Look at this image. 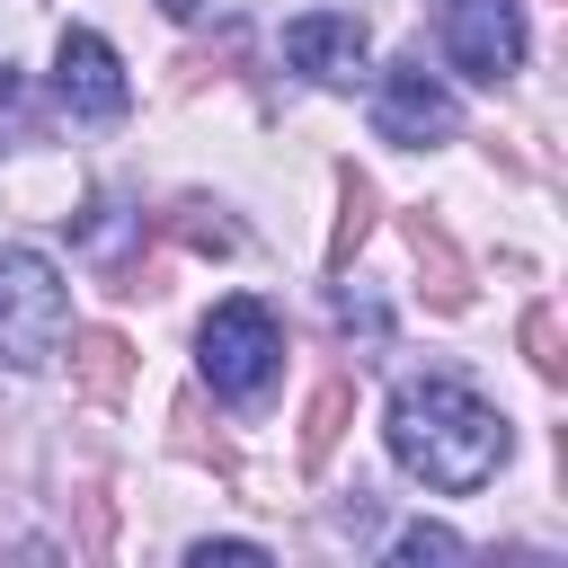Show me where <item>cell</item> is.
Listing matches in <instances>:
<instances>
[{"label":"cell","instance_id":"6da1fadb","mask_svg":"<svg viewBox=\"0 0 568 568\" xmlns=\"http://www.w3.org/2000/svg\"><path fill=\"white\" fill-rule=\"evenodd\" d=\"M382 435H390V462H399L408 479H426L435 497H470V488H488V479L506 470V444H515L506 417H497L470 382H453V373L399 382Z\"/></svg>","mask_w":568,"mask_h":568},{"label":"cell","instance_id":"7a4b0ae2","mask_svg":"<svg viewBox=\"0 0 568 568\" xmlns=\"http://www.w3.org/2000/svg\"><path fill=\"white\" fill-rule=\"evenodd\" d=\"M62 337H71L62 266L44 248H27V240H0V364L44 373V364H62Z\"/></svg>","mask_w":568,"mask_h":568},{"label":"cell","instance_id":"3957f363","mask_svg":"<svg viewBox=\"0 0 568 568\" xmlns=\"http://www.w3.org/2000/svg\"><path fill=\"white\" fill-rule=\"evenodd\" d=\"M195 364H204V382H213L222 399H240V408L266 399L275 373H284V328H275V311H266L257 293L213 302L204 328H195Z\"/></svg>","mask_w":568,"mask_h":568},{"label":"cell","instance_id":"277c9868","mask_svg":"<svg viewBox=\"0 0 568 568\" xmlns=\"http://www.w3.org/2000/svg\"><path fill=\"white\" fill-rule=\"evenodd\" d=\"M435 44H444V62L462 80L497 89V80L524 71V9L515 0H444L435 9Z\"/></svg>","mask_w":568,"mask_h":568},{"label":"cell","instance_id":"5b68a950","mask_svg":"<svg viewBox=\"0 0 568 568\" xmlns=\"http://www.w3.org/2000/svg\"><path fill=\"white\" fill-rule=\"evenodd\" d=\"M373 133L399 142V151H435V142L462 133V98H453L426 62H390V71L373 80Z\"/></svg>","mask_w":568,"mask_h":568},{"label":"cell","instance_id":"8992f818","mask_svg":"<svg viewBox=\"0 0 568 568\" xmlns=\"http://www.w3.org/2000/svg\"><path fill=\"white\" fill-rule=\"evenodd\" d=\"M53 98H62L71 124H115L133 106V80H124V62H115V44L98 27H62V44H53Z\"/></svg>","mask_w":568,"mask_h":568},{"label":"cell","instance_id":"52a82bcc","mask_svg":"<svg viewBox=\"0 0 568 568\" xmlns=\"http://www.w3.org/2000/svg\"><path fill=\"white\" fill-rule=\"evenodd\" d=\"M284 62L320 89H355L373 71V36L355 9H302V18H284Z\"/></svg>","mask_w":568,"mask_h":568},{"label":"cell","instance_id":"ba28073f","mask_svg":"<svg viewBox=\"0 0 568 568\" xmlns=\"http://www.w3.org/2000/svg\"><path fill=\"white\" fill-rule=\"evenodd\" d=\"M62 346H71V373H80L89 399H124V382H133V346H124L115 328H71Z\"/></svg>","mask_w":568,"mask_h":568},{"label":"cell","instance_id":"9c48e42d","mask_svg":"<svg viewBox=\"0 0 568 568\" xmlns=\"http://www.w3.org/2000/svg\"><path fill=\"white\" fill-rule=\"evenodd\" d=\"M346 417H355V382H320V390H311V417H302V462H311V470L337 453Z\"/></svg>","mask_w":568,"mask_h":568},{"label":"cell","instance_id":"30bf717a","mask_svg":"<svg viewBox=\"0 0 568 568\" xmlns=\"http://www.w3.org/2000/svg\"><path fill=\"white\" fill-rule=\"evenodd\" d=\"M408 240H417V266H435V302H444V311H462V302H470V275H462V257H453V240H444V231H435L426 213L408 222Z\"/></svg>","mask_w":568,"mask_h":568},{"label":"cell","instance_id":"8fae6325","mask_svg":"<svg viewBox=\"0 0 568 568\" xmlns=\"http://www.w3.org/2000/svg\"><path fill=\"white\" fill-rule=\"evenodd\" d=\"M364 231H373V186L346 169V178H337V231H328V266H346V257L364 248Z\"/></svg>","mask_w":568,"mask_h":568},{"label":"cell","instance_id":"7c38bea8","mask_svg":"<svg viewBox=\"0 0 568 568\" xmlns=\"http://www.w3.org/2000/svg\"><path fill=\"white\" fill-rule=\"evenodd\" d=\"M524 355H532V373H541V382H568V355H559V320H550L541 302L524 311Z\"/></svg>","mask_w":568,"mask_h":568},{"label":"cell","instance_id":"4fadbf2b","mask_svg":"<svg viewBox=\"0 0 568 568\" xmlns=\"http://www.w3.org/2000/svg\"><path fill=\"white\" fill-rule=\"evenodd\" d=\"M390 559H399V568H426V559H435V568H453V559H462V541H453L444 524H408V532L390 541Z\"/></svg>","mask_w":568,"mask_h":568},{"label":"cell","instance_id":"5bb4252c","mask_svg":"<svg viewBox=\"0 0 568 568\" xmlns=\"http://www.w3.org/2000/svg\"><path fill=\"white\" fill-rule=\"evenodd\" d=\"M169 231H178L186 248H231V231H222V222H204V204H178V222H169Z\"/></svg>","mask_w":568,"mask_h":568},{"label":"cell","instance_id":"9a60e30c","mask_svg":"<svg viewBox=\"0 0 568 568\" xmlns=\"http://www.w3.org/2000/svg\"><path fill=\"white\" fill-rule=\"evenodd\" d=\"M18 106H27V80H18V62L0 53V142L18 133Z\"/></svg>","mask_w":568,"mask_h":568},{"label":"cell","instance_id":"2e32d148","mask_svg":"<svg viewBox=\"0 0 568 568\" xmlns=\"http://www.w3.org/2000/svg\"><path fill=\"white\" fill-rule=\"evenodd\" d=\"M186 559H195V568H213V559H266V541H195Z\"/></svg>","mask_w":568,"mask_h":568},{"label":"cell","instance_id":"e0dca14e","mask_svg":"<svg viewBox=\"0 0 568 568\" xmlns=\"http://www.w3.org/2000/svg\"><path fill=\"white\" fill-rule=\"evenodd\" d=\"M169 9H178V18H195V9H204V0H169Z\"/></svg>","mask_w":568,"mask_h":568}]
</instances>
